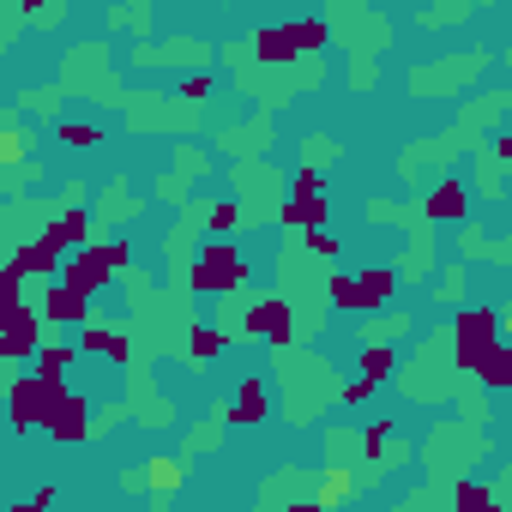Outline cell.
I'll return each instance as SVG.
<instances>
[{
  "label": "cell",
  "instance_id": "15",
  "mask_svg": "<svg viewBox=\"0 0 512 512\" xmlns=\"http://www.w3.org/2000/svg\"><path fill=\"white\" fill-rule=\"evenodd\" d=\"M49 235H55L61 247H73V253H85V247H91V217H85L79 205H67V211L49 223Z\"/></svg>",
  "mask_w": 512,
  "mask_h": 512
},
{
  "label": "cell",
  "instance_id": "33",
  "mask_svg": "<svg viewBox=\"0 0 512 512\" xmlns=\"http://www.w3.org/2000/svg\"><path fill=\"white\" fill-rule=\"evenodd\" d=\"M368 398H374V380L356 374V386H344V404H368Z\"/></svg>",
  "mask_w": 512,
  "mask_h": 512
},
{
  "label": "cell",
  "instance_id": "13",
  "mask_svg": "<svg viewBox=\"0 0 512 512\" xmlns=\"http://www.w3.org/2000/svg\"><path fill=\"white\" fill-rule=\"evenodd\" d=\"M320 512H338L344 500H356V470H344V464H326L320 470Z\"/></svg>",
  "mask_w": 512,
  "mask_h": 512
},
{
  "label": "cell",
  "instance_id": "17",
  "mask_svg": "<svg viewBox=\"0 0 512 512\" xmlns=\"http://www.w3.org/2000/svg\"><path fill=\"white\" fill-rule=\"evenodd\" d=\"M139 482H151V494H157V500H169V494L181 488V458H145Z\"/></svg>",
  "mask_w": 512,
  "mask_h": 512
},
{
  "label": "cell",
  "instance_id": "8",
  "mask_svg": "<svg viewBox=\"0 0 512 512\" xmlns=\"http://www.w3.org/2000/svg\"><path fill=\"white\" fill-rule=\"evenodd\" d=\"M49 440H61V446H73V440H85L91 434V398L85 392H67V398H55V410H49Z\"/></svg>",
  "mask_w": 512,
  "mask_h": 512
},
{
  "label": "cell",
  "instance_id": "4",
  "mask_svg": "<svg viewBox=\"0 0 512 512\" xmlns=\"http://www.w3.org/2000/svg\"><path fill=\"white\" fill-rule=\"evenodd\" d=\"M247 284V260L235 241H205V253L193 260V290L217 296V290H241Z\"/></svg>",
  "mask_w": 512,
  "mask_h": 512
},
{
  "label": "cell",
  "instance_id": "16",
  "mask_svg": "<svg viewBox=\"0 0 512 512\" xmlns=\"http://www.w3.org/2000/svg\"><path fill=\"white\" fill-rule=\"evenodd\" d=\"M326 296H332V308H338V314H374V302L362 296V284H356V272H332V284H326Z\"/></svg>",
  "mask_w": 512,
  "mask_h": 512
},
{
  "label": "cell",
  "instance_id": "35",
  "mask_svg": "<svg viewBox=\"0 0 512 512\" xmlns=\"http://www.w3.org/2000/svg\"><path fill=\"white\" fill-rule=\"evenodd\" d=\"M494 157H500V163H512V133H500V139H494Z\"/></svg>",
  "mask_w": 512,
  "mask_h": 512
},
{
  "label": "cell",
  "instance_id": "10",
  "mask_svg": "<svg viewBox=\"0 0 512 512\" xmlns=\"http://www.w3.org/2000/svg\"><path fill=\"white\" fill-rule=\"evenodd\" d=\"M247 338H266V344H290V302L272 296L247 314Z\"/></svg>",
  "mask_w": 512,
  "mask_h": 512
},
{
  "label": "cell",
  "instance_id": "39",
  "mask_svg": "<svg viewBox=\"0 0 512 512\" xmlns=\"http://www.w3.org/2000/svg\"><path fill=\"white\" fill-rule=\"evenodd\" d=\"M506 223H512V217H506Z\"/></svg>",
  "mask_w": 512,
  "mask_h": 512
},
{
  "label": "cell",
  "instance_id": "11",
  "mask_svg": "<svg viewBox=\"0 0 512 512\" xmlns=\"http://www.w3.org/2000/svg\"><path fill=\"white\" fill-rule=\"evenodd\" d=\"M464 211H470V187L464 181H440L428 193V217L434 223H464Z\"/></svg>",
  "mask_w": 512,
  "mask_h": 512
},
{
  "label": "cell",
  "instance_id": "21",
  "mask_svg": "<svg viewBox=\"0 0 512 512\" xmlns=\"http://www.w3.org/2000/svg\"><path fill=\"white\" fill-rule=\"evenodd\" d=\"M476 374H482V386H512V344L500 338V344L482 356V368H476Z\"/></svg>",
  "mask_w": 512,
  "mask_h": 512
},
{
  "label": "cell",
  "instance_id": "7",
  "mask_svg": "<svg viewBox=\"0 0 512 512\" xmlns=\"http://www.w3.org/2000/svg\"><path fill=\"white\" fill-rule=\"evenodd\" d=\"M7 266H19L25 278H31V272H37V278H61V272H67V247H61L55 235H37V241H19V247H13Z\"/></svg>",
  "mask_w": 512,
  "mask_h": 512
},
{
  "label": "cell",
  "instance_id": "25",
  "mask_svg": "<svg viewBox=\"0 0 512 512\" xmlns=\"http://www.w3.org/2000/svg\"><path fill=\"white\" fill-rule=\"evenodd\" d=\"M223 356V332L217 326H193V362H217Z\"/></svg>",
  "mask_w": 512,
  "mask_h": 512
},
{
  "label": "cell",
  "instance_id": "22",
  "mask_svg": "<svg viewBox=\"0 0 512 512\" xmlns=\"http://www.w3.org/2000/svg\"><path fill=\"white\" fill-rule=\"evenodd\" d=\"M73 344H43V356H37V380H67V368H73Z\"/></svg>",
  "mask_w": 512,
  "mask_h": 512
},
{
  "label": "cell",
  "instance_id": "1",
  "mask_svg": "<svg viewBox=\"0 0 512 512\" xmlns=\"http://www.w3.org/2000/svg\"><path fill=\"white\" fill-rule=\"evenodd\" d=\"M133 266V247L127 241H91L85 253H73L67 260V272H61V284L67 290H79V296H91V290H103L115 272H127Z\"/></svg>",
  "mask_w": 512,
  "mask_h": 512
},
{
  "label": "cell",
  "instance_id": "12",
  "mask_svg": "<svg viewBox=\"0 0 512 512\" xmlns=\"http://www.w3.org/2000/svg\"><path fill=\"white\" fill-rule=\"evenodd\" d=\"M85 314H91V296H79V290H49V302H43V320L49 326H85Z\"/></svg>",
  "mask_w": 512,
  "mask_h": 512
},
{
  "label": "cell",
  "instance_id": "5",
  "mask_svg": "<svg viewBox=\"0 0 512 512\" xmlns=\"http://www.w3.org/2000/svg\"><path fill=\"white\" fill-rule=\"evenodd\" d=\"M67 392H73L67 380H37V374H31V380H13V386H7V398H13V428H19V434L43 428L49 410H55V398H67Z\"/></svg>",
  "mask_w": 512,
  "mask_h": 512
},
{
  "label": "cell",
  "instance_id": "2",
  "mask_svg": "<svg viewBox=\"0 0 512 512\" xmlns=\"http://www.w3.org/2000/svg\"><path fill=\"white\" fill-rule=\"evenodd\" d=\"M308 49H326V19H296V25H266L253 31V55H260L266 67H284Z\"/></svg>",
  "mask_w": 512,
  "mask_h": 512
},
{
  "label": "cell",
  "instance_id": "28",
  "mask_svg": "<svg viewBox=\"0 0 512 512\" xmlns=\"http://www.w3.org/2000/svg\"><path fill=\"white\" fill-rule=\"evenodd\" d=\"M332 151H338L332 139H308V145H302V169H320V163H332Z\"/></svg>",
  "mask_w": 512,
  "mask_h": 512
},
{
  "label": "cell",
  "instance_id": "37",
  "mask_svg": "<svg viewBox=\"0 0 512 512\" xmlns=\"http://www.w3.org/2000/svg\"><path fill=\"white\" fill-rule=\"evenodd\" d=\"M290 512H320V500H302V506H290Z\"/></svg>",
  "mask_w": 512,
  "mask_h": 512
},
{
  "label": "cell",
  "instance_id": "27",
  "mask_svg": "<svg viewBox=\"0 0 512 512\" xmlns=\"http://www.w3.org/2000/svg\"><path fill=\"white\" fill-rule=\"evenodd\" d=\"M386 446H392V422H374V428L362 434V452H368V458L380 464V458H386Z\"/></svg>",
  "mask_w": 512,
  "mask_h": 512
},
{
  "label": "cell",
  "instance_id": "23",
  "mask_svg": "<svg viewBox=\"0 0 512 512\" xmlns=\"http://www.w3.org/2000/svg\"><path fill=\"white\" fill-rule=\"evenodd\" d=\"M452 512H506V506L488 494V482H458V500H452Z\"/></svg>",
  "mask_w": 512,
  "mask_h": 512
},
{
  "label": "cell",
  "instance_id": "9",
  "mask_svg": "<svg viewBox=\"0 0 512 512\" xmlns=\"http://www.w3.org/2000/svg\"><path fill=\"white\" fill-rule=\"evenodd\" d=\"M272 416V398H266V380H241V392H235V404L223 410V422H235V428H260Z\"/></svg>",
  "mask_w": 512,
  "mask_h": 512
},
{
  "label": "cell",
  "instance_id": "31",
  "mask_svg": "<svg viewBox=\"0 0 512 512\" xmlns=\"http://www.w3.org/2000/svg\"><path fill=\"white\" fill-rule=\"evenodd\" d=\"M308 253H314V260H332V253H338L332 229H314V235H308Z\"/></svg>",
  "mask_w": 512,
  "mask_h": 512
},
{
  "label": "cell",
  "instance_id": "38",
  "mask_svg": "<svg viewBox=\"0 0 512 512\" xmlns=\"http://www.w3.org/2000/svg\"><path fill=\"white\" fill-rule=\"evenodd\" d=\"M13 512H49V506H37V500H25V506H13Z\"/></svg>",
  "mask_w": 512,
  "mask_h": 512
},
{
  "label": "cell",
  "instance_id": "20",
  "mask_svg": "<svg viewBox=\"0 0 512 512\" xmlns=\"http://www.w3.org/2000/svg\"><path fill=\"white\" fill-rule=\"evenodd\" d=\"M79 350H85V356H109V362H127V338H115V332H103V326H85Z\"/></svg>",
  "mask_w": 512,
  "mask_h": 512
},
{
  "label": "cell",
  "instance_id": "3",
  "mask_svg": "<svg viewBox=\"0 0 512 512\" xmlns=\"http://www.w3.org/2000/svg\"><path fill=\"white\" fill-rule=\"evenodd\" d=\"M452 356H458V368L464 374H476L482 368V356L500 344V314L494 308H458V320H452Z\"/></svg>",
  "mask_w": 512,
  "mask_h": 512
},
{
  "label": "cell",
  "instance_id": "14",
  "mask_svg": "<svg viewBox=\"0 0 512 512\" xmlns=\"http://www.w3.org/2000/svg\"><path fill=\"white\" fill-rule=\"evenodd\" d=\"M326 211H332L326 193H290V199H284V223H296V229H308V235L326 223Z\"/></svg>",
  "mask_w": 512,
  "mask_h": 512
},
{
  "label": "cell",
  "instance_id": "26",
  "mask_svg": "<svg viewBox=\"0 0 512 512\" xmlns=\"http://www.w3.org/2000/svg\"><path fill=\"white\" fill-rule=\"evenodd\" d=\"M55 139H61V145H103V133H97L91 121H61Z\"/></svg>",
  "mask_w": 512,
  "mask_h": 512
},
{
  "label": "cell",
  "instance_id": "34",
  "mask_svg": "<svg viewBox=\"0 0 512 512\" xmlns=\"http://www.w3.org/2000/svg\"><path fill=\"white\" fill-rule=\"evenodd\" d=\"M181 97H211V73H193V79L181 85Z\"/></svg>",
  "mask_w": 512,
  "mask_h": 512
},
{
  "label": "cell",
  "instance_id": "29",
  "mask_svg": "<svg viewBox=\"0 0 512 512\" xmlns=\"http://www.w3.org/2000/svg\"><path fill=\"white\" fill-rule=\"evenodd\" d=\"M205 223H211V235H229V229L241 223V205H211V217H205Z\"/></svg>",
  "mask_w": 512,
  "mask_h": 512
},
{
  "label": "cell",
  "instance_id": "30",
  "mask_svg": "<svg viewBox=\"0 0 512 512\" xmlns=\"http://www.w3.org/2000/svg\"><path fill=\"white\" fill-rule=\"evenodd\" d=\"M19 284H25V272H19V266L0 272V302H7V308H25V302H19Z\"/></svg>",
  "mask_w": 512,
  "mask_h": 512
},
{
  "label": "cell",
  "instance_id": "19",
  "mask_svg": "<svg viewBox=\"0 0 512 512\" xmlns=\"http://www.w3.org/2000/svg\"><path fill=\"white\" fill-rule=\"evenodd\" d=\"M356 284H362V296H368L374 308H386V296L398 290V272H392V266H368V272H356Z\"/></svg>",
  "mask_w": 512,
  "mask_h": 512
},
{
  "label": "cell",
  "instance_id": "18",
  "mask_svg": "<svg viewBox=\"0 0 512 512\" xmlns=\"http://www.w3.org/2000/svg\"><path fill=\"white\" fill-rule=\"evenodd\" d=\"M392 368H398V350H392V344H380V338H368V344H362V380H374V386H380Z\"/></svg>",
  "mask_w": 512,
  "mask_h": 512
},
{
  "label": "cell",
  "instance_id": "6",
  "mask_svg": "<svg viewBox=\"0 0 512 512\" xmlns=\"http://www.w3.org/2000/svg\"><path fill=\"white\" fill-rule=\"evenodd\" d=\"M43 314H31V308H7V326H0V356H13V362H25V356H43Z\"/></svg>",
  "mask_w": 512,
  "mask_h": 512
},
{
  "label": "cell",
  "instance_id": "36",
  "mask_svg": "<svg viewBox=\"0 0 512 512\" xmlns=\"http://www.w3.org/2000/svg\"><path fill=\"white\" fill-rule=\"evenodd\" d=\"M500 338L512 344V308H500Z\"/></svg>",
  "mask_w": 512,
  "mask_h": 512
},
{
  "label": "cell",
  "instance_id": "24",
  "mask_svg": "<svg viewBox=\"0 0 512 512\" xmlns=\"http://www.w3.org/2000/svg\"><path fill=\"white\" fill-rule=\"evenodd\" d=\"M25 151H31V139H25V127H0V163H7V169H19L25 163Z\"/></svg>",
  "mask_w": 512,
  "mask_h": 512
},
{
  "label": "cell",
  "instance_id": "32",
  "mask_svg": "<svg viewBox=\"0 0 512 512\" xmlns=\"http://www.w3.org/2000/svg\"><path fill=\"white\" fill-rule=\"evenodd\" d=\"M296 193H326V175H320V169H302V175H296Z\"/></svg>",
  "mask_w": 512,
  "mask_h": 512
}]
</instances>
